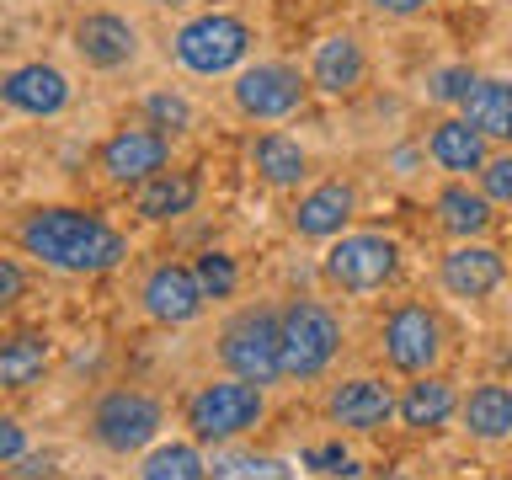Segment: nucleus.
<instances>
[{"label": "nucleus", "mask_w": 512, "mask_h": 480, "mask_svg": "<svg viewBox=\"0 0 512 480\" xmlns=\"http://www.w3.org/2000/svg\"><path fill=\"white\" fill-rule=\"evenodd\" d=\"M11 240L16 251L38 256L43 267L54 272H75V278H86V272H112L128 256V240L112 230L107 219L86 214V208H32L11 224Z\"/></svg>", "instance_id": "f257e3e1"}, {"label": "nucleus", "mask_w": 512, "mask_h": 480, "mask_svg": "<svg viewBox=\"0 0 512 480\" xmlns=\"http://www.w3.org/2000/svg\"><path fill=\"white\" fill-rule=\"evenodd\" d=\"M219 358L235 379H251L262 390L283 379V310H272V304L240 310L219 336Z\"/></svg>", "instance_id": "f03ea898"}, {"label": "nucleus", "mask_w": 512, "mask_h": 480, "mask_svg": "<svg viewBox=\"0 0 512 480\" xmlns=\"http://www.w3.org/2000/svg\"><path fill=\"white\" fill-rule=\"evenodd\" d=\"M262 416H267L262 384L235 379V374L203 384V390L187 400V427H192L198 443H230V438H240V432H251Z\"/></svg>", "instance_id": "7ed1b4c3"}, {"label": "nucleus", "mask_w": 512, "mask_h": 480, "mask_svg": "<svg viewBox=\"0 0 512 480\" xmlns=\"http://www.w3.org/2000/svg\"><path fill=\"white\" fill-rule=\"evenodd\" d=\"M171 48H176V64L192 75H230V70H246L251 59V27L230 11H203L182 22Z\"/></svg>", "instance_id": "20e7f679"}, {"label": "nucleus", "mask_w": 512, "mask_h": 480, "mask_svg": "<svg viewBox=\"0 0 512 480\" xmlns=\"http://www.w3.org/2000/svg\"><path fill=\"white\" fill-rule=\"evenodd\" d=\"M342 352V320L320 299H294L283 310V379H320Z\"/></svg>", "instance_id": "39448f33"}, {"label": "nucleus", "mask_w": 512, "mask_h": 480, "mask_svg": "<svg viewBox=\"0 0 512 480\" xmlns=\"http://www.w3.org/2000/svg\"><path fill=\"white\" fill-rule=\"evenodd\" d=\"M320 272H326V283L342 288V294H379V288L400 272V246L390 235H374V230L336 235Z\"/></svg>", "instance_id": "423d86ee"}, {"label": "nucleus", "mask_w": 512, "mask_h": 480, "mask_svg": "<svg viewBox=\"0 0 512 480\" xmlns=\"http://www.w3.org/2000/svg\"><path fill=\"white\" fill-rule=\"evenodd\" d=\"M160 422H166V411L144 390H107L91 406V438L107 454H139V448H150L160 438Z\"/></svg>", "instance_id": "0eeeda50"}, {"label": "nucleus", "mask_w": 512, "mask_h": 480, "mask_svg": "<svg viewBox=\"0 0 512 480\" xmlns=\"http://www.w3.org/2000/svg\"><path fill=\"white\" fill-rule=\"evenodd\" d=\"M379 347H384V363L395 374H438L443 363V320L427 310V304H400V310L384 315V331H379Z\"/></svg>", "instance_id": "6e6552de"}, {"label": "nucleus", "mask_w": 512, "mask_h": 480, "mask_svg": "<svg viewBox=\"0 0 512 480\" xmlns=\"http://www.w3.org/2000/svg\"><path fill=\"white\" fill-rule=\"evenodd\" d=\"M235 107L240 118L251 123H278V118H294V112L304 107V96H310V80H304L294 64H246V70L235 75Z\"/></svg>", "instance_id": "1a4fd4ad"}, {"label": "nucleus", "mask_w": 512, "mask_h": 480, "mask_svg": "<svg viewBox=\"0 0 512 480\" xmlns=\"http://www.w3.org/2000/svg\"><path fill=\"white\" fill-rule=\"evenodd\" d=\"M166 160H171V139L160 134V128H118L102 150H96V166H102L107 182H118V187H139V182H150V176L166 171Z\"/></svg>", "instance_id": "9d476101"}, {"label": "nucleus", "mask_w": 512, "mask_h": 480, "mask_svg": "<svg viewBox=\"0 0 512 480\" xmlns=\"http://www.w3.org/2000/svg\"><path fill=\"white\" fill-rule=\"evenodd\" d=\"M70 43L91 70H123V64L139 59V27L118 11H86L70 32Z\"/></svg>", "instance_id": "9b49d317"}, {"label": "nucleus", "mask_w": 512, "mask_h": 480, "mask_svg": "<svg viewBox=\"0 0 512 480\" xmlns=\"http://www.w3.org/2000/svg\"><path fill=\"white\" fill-rule=\"evenodd\" d=\"M139 299H144V315L160 320V326H187V320H198L203 304H208L198 272L182 267V262H160L150 278H144Z\"/></svg>", "instance_id": "f8f14e48"}, {"label": "nucleus", "mask_w": 512, "mask_h": 480, "mask_svg": "<svg viewBox=\"0 0 512 480\" xmlns=\"http://www.w3.org/2000/svg\"><path fill=\"white\" fill-rule=\"evenodd\" d=\"M326 416L342 432H379L390 416H400V400L390 395V384H384V379L358 374V379H342L326 395Z\"/></svg>", "instance_id": "ddd939ff"}, {"label": "nucleus", "mask_w": 512, "mask_h": 480, "mask_svg": "<svg viewBox=\"0 0 512 480\" xmlns=\"http://www.w3.org/2000/svg\"><path fill=\"white\" fill-rule=\"evenodd\" d=\"M0 96H6L11 112H22V118H59L64 107H70V80H64V70H54V64H16V70L0 80Z\"/></svg>", "instance_id": "4468645a"}, {"label": "nucleus", "mask_w": 512, "mask_h": 480, "mask_svg": "<svg viewBox=\"0 0 512 480\" xmlns=\"http://www.w3.org/2000/svg\"><path fill=\"white\" fill-rule=\"evenodd\" d=\"M502 278H507V262L496 246H486V240H459V246L443 256V288L454 299H486L502 288Z\"/></svg>", "instance_id": "2eb2a0df"}, {"label": "nucleus", "mask_w": 512, "mask_h": 480, "mask_svg": "<svg viewBox=\"0 0 512 480\" xmlns=\"http://www.w3.org/2000/svg\"><path fill=\"white\" fill-rule=\"evenodd\" d=\"M352 214H358V187L342 182V176H331V182L310 187L294 203V230L304 240H336V235L347 230Z\"/></svg>", "instance_id": "dca6fc26"}, {"label": "nucleus", "mask_w": 512, "mask_h": 480, "mask_svg": "<svg viewBox=\"0 0 512 480\" xmlns=\"http://www.w3.org/2000/svg\"><path fill=\"white\" fill-rule=\"evenodd\" d=\"M368 80V54L352 32H331V38L315 43L310 54V86L326 96H352Z\"/></svg>", "instance_id": "f3484780"}, {"label": "nucleus", "mask_w": 512, "mask_h": 480, "mask_svg": "<svg viewBox=\"0 0 512 480\" xmlns=\"http://www.w3.org/2000/svg\"><path fill=\"white\" fill-rule=\"evenodd\" d=\"M486 134L470 123V118H443V123H432V134H427V155L438 160L443 171H454V176H470V171H486Z\"/></svg>", "instance_id": "a211bd4d"}, {"label": "nucleus", "mask_w": 512, "mask_h": 480, "mask_svg": "<svg viewBox=\"0 0 512 480\" xmlns=\"http://www.w3.org/2000/svg\"><path fill=\"white\" fill-rule=\"evenodd\" d=\"M459 406L464 400L454 395V384H448L443 374H416L406 384V395H400V422H406L411 432H438Z\"/></svg>", "instance_id": "6ab92c4d"}, {"label": "nucleus", "mask_w": 512, "mask_h": 480, "mask_svg": "<svg viewBox=\"0 0 512 480\" xmlns=\"http://www.w3.org/2000/svg\"><path fill=\"white\" fill-rule=\"evenodd\" d=\"M192 203H198V176L192 171H160L150 182H139V192H134V208L150 224L182 219V214H192Z\"/></svg>", "instance_id": "aec40b11"}, {"label": "nucleus", "mask_w": 512, "mask_h": 480, "mask_svg": "<svg viewBox=\"0 0 512 480\" xmlns=\"http://www.w3.org/2000/svg\"><path fill=\"white\" fill-rule=\"evenodd\" d=\"M459 422L480 443L512 438V390L507 384H475V390L464 395V406H459Z\"/></svg>", "instance_id": "412c9836"}, {"label": "nucleus", "mask_w": 512, "mask_h": 480, "mask_svg": "<svg viewBox=\"0 0 512 480\" xmlns=\"http://www.w3.org/2000/svg\"><path fill=\"white\" fill-rule=\"evenodd\" d=\"M432 208H438V224L454 240H480L491 230V208L496 203L486 198V192H470L464 182H448L438 198H432Z\"/></svg>", "instance_id": "4be33fe9"}, {"label": "nucleus", "mask_w": 512, "mask_h": 480, "mask_svg": "<svg viewBox=\"0 0 512 480\" xmlns=\"http://www.w3.org/2000/svg\"><path fill=\"white\" fill-rule=\"evenodd\" d=\"M251 166L267 187H299L304 171H310V155H304L299 139H288V134H256Z\"/></svg>", "instance_id": "5701e85b"}, {"label": "nucleus", "mask_w": 512, "mask_h": 480, "mask_svg": "<svg viewBox=\"0 0 512 480\" xmlns=\"http://www.w3.org/2000/svg\"><path fill=\"white\" fill-rule=\"evenodd\" d=\"M48 358H54V342L43 331H16L6 347H0V384L6 390H27V384L43 379Z\"/></svg>", "instance_id": "b1692460"}, {"label": "nucleus", "mask_w": 512, "mask_h": 480, "mask_svg": "<svg viewBox=\"0 0 512 480\" xmlns=\"http://www.w3.org/2000/svg\"><path fill=\"white\" fill-rule=\"evenodd\" d=\"M459 118H470L486 139L512 144V80H480Z\"/></svg>", "instance_id": "393cba45"}, {"label": "nucleus", "mask_w": 512, "mask_h": 480, "mask_svg": "<svg viewBox=\"0 0 512 480\" xmlns=\"http://www.w3.org/2000/svg\"><path fill=\"white\" fill-rule=\"evenodd\" d=\"M139 480H208L198 443H155L139 464Z\"/></svg>", "instance_id": "a878e982"}, {"label": "nucleus", "mask_w": 512, "mask_h": 480, "mask_svg": "<svg viewBox=\"0 0 512 480\" xmlns=\"http://www.w3.org/2000/svg\"><path fill=\"white\" fill-rule=\"evenodd\" d=\"M144 118H150V128H160V134H187L192 128V102L182 91H150L144 96Z\"/></svg>", "instance_id": "bb28decb"}, {"label": "nucleus", "mask_w": 512, "mask_h": 480, "mask_svg": "<svg viewBox=\"0 0 512 480\" xmlns=\"http://www.w3.org/2000/svg\"><path fill=\"white\" fill-rule=\"evenodd\" d=\"M480 86V75L470 70V64H443V70H432L427 75V96L432 102H470V91Z\"/></svg>", "instance_id": "cd10ccee"}, {"label": "nucleus", "mask_w": 512, "mask_h": 480, "mask_svg": "<svg viewBox=\"0 0 512 480\" xmlns=\"http://www.w3.org/2000/svg\"><path fill=\"white\" fill-rule=\"evenodd\" d=\"M304 470H315V475H326V480H358L363 464L352 459L342 443H315V448H304Z\"/></svg>", "instance_id": "c85d7f7f"}, {"label": "nucleus", "mask_w": 512, "mask_h": 480, "mask_svg": "<svg viewBox=\"0 0 512 480\" xmlns=\"http://www.w3.org/2000/svg\"><path fill=\"white\" fill-rule=\"evenodd\" d=\"M192 272H198V283H203V294H208V299H230V294H235V283H240L235 256H224V251H203Z\"/></svg>", "instance_id": "c756f323"}, {"label": "nucleus", "mask_w": 512, "mask_h": 480, "mask_svg": "<svg viewBox=\"0 0 512 480\" xmlns=\"http://www.w3.org/2000/svg\"><path fill=\"white\" fill-rule=\"evenodd\" d=\"M214 480H288V470H283L278 459L240 454V459H219L214 464Z\"/></svg>", "instance_id": "7c9ffc66"}, {"label": "nucleus", "mask_w": 512, "mask_h": 480, "mask_svg": "<svg viewBox=\"0 0 512 480\" xmlns=\"http://www.w3.org/2000/svg\"><path fill=\"white\" fill-rule=\"evenodd\" d=\"M480 192H486L491 203L512 208V155H491L486 171H480Z\"/></svg>", "instance_id": "2f4dec72"}, {"label": "nucleus", "mask_w": 512, "mask_h": 480, "mask_svg": "<svg viewBox=\"0 0 512 480\" xmlns=\"http://www.w3.org/2000/svg\"><path fill=\"white\" fill-rule=\"evenodd\" d=\"M0 459H6V464L22 459V422H16V416L0 422Z\"/></svg>", "instance_id": "473e14b6"}, {"label": "nucleus", "mask_w": 512, "mask_h": 480, "mask_svg": "<svg viewBox=\"0 0 512 480\" xmlns=\"http://www.w3.org/2000/svg\"><path fill=\"white\" fill-rule=\"evenodd\" d=\"M16 299H22V267L6 256V262H0V304H16Z\"/></svg>", "instance_id": "72a5a7b5"}, {"label": "nucleus", "mask_w": 512, "mask_h": 480, "mask_svg": "<svg viewBox=\"0 0 512 480\" xmlns=\"http://www.w3.org/2000/svg\"><path fill=\"white\" fill-rule=\"evenodd\" d=\"M379 16H416V11H427L432 0H368Z\"/></svg>", "instance_id": "f704fd0d"}, {"label": "nucleus", "mask_w": 512, "mask_h": 480, "mask_svg": "<svg viewBox=\"0 0 512 480\" xmlns=\"http://www.w3.org/2000/svg\"><path fill=\"white\" fill-rule=\"evenodd\" d=\"M150 6H187V0H150Z\"/></svg>", "instance_id": "c9c22d12"}, {"label": "nucleus", "mask_w": 512, "mask_h": 480, "mask_svg": "<svg viewBox=\"0 0 512 480\" xmlns=\"http://www.w3.org/2000/svg\"><path fill=\"white\" fill-rule=\"evenodd\" d=\"M384 480H400V475H384Z\"/></svg>", "instance_id": "e433bc0d"}]
</instances>
